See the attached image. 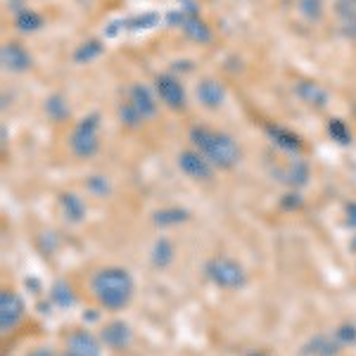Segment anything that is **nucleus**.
I'll list each match as a JSON object with an SVG mask.
<instances>
[{"instance_id":"nucleus-30","label":"nucleus","mask_w":356,"mask_h":356,"mask_svg":"<svg viewBox=\"0 0 356 356\" xmlns=\"http://www.w3.org/2000/svg\"><path fill=\"white\" fill-rule=\"evenodd\" d=\"M335 15L340 22H356V0H337Z\"/></svg>"},{"instance_id":"nucleus-24","label":"nucleus","mask_w":356,"mask_h":356,"mask_svg":"<svg viewBox=\"0 0 356 356\" xmlns=\"http://www.w3.org/2000/svg\"><path fill=\"white\" fill-rule=\"evenodd\" d=\"M45 114H48L50 122H65V119H69V105L67 100L62 97L60 93L50 95L48 100H45Z\"/></svg>"},{"instance_id":"nucleus-23","label":"nucleus","mask_w":356,"mask_h":356,"mask_svg":"<svg viewBox=\"0 0 356 356\" xmlns=\"http://www.w3.org/2000/svg\"><path fill=\"white\" fill-rule=\"evenodd\" d=\"M50 302L60 309H69L76 304V297H74L72 288H69L65 280H57V283H53V288H50Z\"/></svg>"},{"instance_id":"nucleus-9","label":"nucleus","mask_w":356,"mask_h":356,"mask_svg":"<svg viewBox=\"0 0 356 356\" xmlns=\"http://www.w3.org/2000/svg\"><path fill=\"white\" fill-rule=\"evenodd\" d=\"M0 65H3L5 72H10V74H24L31 69L33 57L22 43L8 41V43H3V48H0Z\"/></svg>"},{"instance_id":"nucleus-4","label":"nucleus","mask_w":356,"mask_h":356,"mask_svg":"<svg viewBox=\"0 0 356 356\" xmlns=\"http://www.w3.org/2000/svg\"><path fill=\"white\" fill-rule=\"evenodd\" d=\"M204 275L221 290H243L247 285V273L231 257H211L204 264Z\"/></svg>"},{"instance_id":"nucleus-10","label":"nucleus","mask_w":356,"mask_h":356,"mask_svg":"<svg viewBox=\"0 0 356 356\" xmlns=\"http://www.w3.org/2000/svg\"><path fill=\"white\" fill-rule=\"evenodd\" d=\"M126 100L131 102V105L136 107L138 112H140V117L145 119V122H150V119L157 117V110H159V97L152 93L147 86L143 83H134L129 86V90H126Z\"/></svg>"},{"instance_id":"nucleus-34","label":"nucleus","mask_w":356,"mask_h":356,"mask_svg":"<svg viewBox=\"0 0 356 356\" xmlns=\"http://www.w3.org/2000/svg\"><path fill=\"white\" fill-rule=\"evenodd\" d=\"M29 356H53V349L50 347H38L33 352H29Z\"/></svg>"},{"instance_id":"nucleus-36","label":"nucleus","mask_w":356,"mask_h":356,"mask_svg":"<svg viewBox=\"0 0 356 356\" xmlns=\"http://www.w3.org/2000/svg\"><path fill=\"white\" fill-rule=\"evenodd\" d=\"M252 356H266V354H252Z\"/></svg>"},{"instance_id":"nucleus-33","label":"nucleus","mask_w":356,"mask_h":356,"mask_svg":"<svg viewBox=\"0 0 356 356\" xmlns=\"http://www.w3.org/2000/svg\"><path fill=\"white\" fill-rule=\"evenodd\" d=\"M340 31L349 38V41H356V22H342Z\"/></svg>"},{"instance_id":"nucleus-13","label":"nucleus","mask_w":356,"mask_h":356,"mask_svg":"<svg viewBox=\"0 0 356 356\" xmlns=\"http://www.w3.org/2000/svg\"><path fill=\"white\" fill-rule=\"evenodd\" d=\"M102 340L95 337L90 330H74L67 337V349L76 356H102Z\"/></svg>"},{"instance_id":"nucleus-26","label":"nucleus","mask_w":356,"mask_h":356,"mask_svg":"<svg viewBox=\"0 0 356 356\" xmlns=\"http://www.w3.org/2000/svg\"><path fill=\"white\" fill-rule=\"evenodd\" d=\"M328 136L337 145H349V143H352V131H349L347 122H342V119H337V117L328 122Z\"/></svg>"},{"instance_id":"nucleus-14","label":"nucleus","mask_w":356,"mask_h":356,"mask_svg":"<svg viewBox=\"0 0 356 356\" xmlns=\"http://www.w3.org/2000/svg\"><path fill=\"white\" fill-rule=\"evenodd\" d=\"M57 204H60V211H62V216H65L67 223H72V226H79V223L86 221L88 207H86L83 197H79L76 193H60V197H57Z\"/></svg>"},{"instance_id":"nucleus-19","label":"nucleus","mask_w":356,"mask_h":356,"mask_svg":"<svg viewBox=\"0 0 356 356\" xmlns=\"http://www.w3.org/2000/svg\"><path fill=\"white\" fill-rule=\"evenodd\" d=\"M266 134H268V138L273 140V145H275V147H280V150H285V152H300V150H302V145H304L300 136L292 134V131H288V129H283V126L268 124V126H266Z\"/></svg>"},{"instance_id":"nucleus-16","label":"nucleus","mask_w":356,"mask_h":356,"mask_svg":"<svg viewBox=\"0 0 356 356\" xmlns=\"http://www.w3.org/2000/svg\"><path fill=\"white\" fill-rule=\"evenodd\" d=\"M273 176L278 178L280 183H285V186H290L292 191H295V188L307 186V181H309V164L302 162V159H292V162L285 166V169L273 171Z\"/></svg>"},{"instance_id":"nucleus-25","label":"nucleus","mask_w":356,"mask_h":356,"mask_svg":"<svg viewBox=\"0 0 356 356\" xmlns=\"http://www.w3.org/2000/svg\"><path fill=\"white\" fill-rule=\"evenodd\" d=\"M102 55V43L100 41H88L83 45H79L76 53H74V62L76 65H88V62H93L95 57Z\"/></svg>"},{"instance_id":"nucleus-15","label":"nucleus","mask_w":356,"mask_h":356,"mask_svg":"<svg viewBox=\"0 0 356 356\" xmlns=\"http://www.w3.org/2000/svg\"><path fill=\"white\" fill-rule=\"evenodd\" d=\"M295 95L300 97L304 105L316 107V110H323L328 105V90L316 81H300L295 86Z\"/></svg>"},{"instance_id":"nucleus-32","label":"nucleus","mask_w":356,"mask_h":356,"mask_svg":"<svg viewBox=\"0 0 356 356\" xmlns=\"http://www.w3.org/2000/svg\"><path fill=\"white\" fill-rule=\"evenodd\" d=\"M344 223H347V228H352V231H356V202H347V207H344Z\"/></svg>"},{"instance_id":"nucleus-31","label":"nucleus","mask_w":356,"mask_h":356,"mask_svg":"<svg viewBox=\"0 0 356 356\" xmlns=\"http://www.w3.org/2000/svg\"><path fill=\"white\" fill-rule=\"evenodd\" d=\"M280 207H283V209H300V207H302V195L297 191L283 195V197H280Z\"/></svg>"},{"instance_id":"nucleus-7","label":"nucleus","mask_w":356,"mask_h":356,"mask_svg":"<svg viewBox=\"0 0 356 356\" xmlns=\"http://www.w3.org/2000/svg\"><path fill=\"white\" fill-rule=\"evenodd\" d=\"M176 164L191 181H197V183H209L216 171L214 166L209 164V159H207L204 154H200L197 150H181L176 157Z\"/></svg>"},{"instance_id":"nucleus-21","label":"nucleus","mask_w":356,"mask_h":356,"mask_svg":"<svg viewBox=\"0 0 356 356\" xmlns=\"http://www.w3.org/2000/svg\"><path fill=\"white\" fill-rule=\"evenodd\" d=\"M43 24H45L43 17L31 8H22L19 13L15 15V29L22 33H33V31H38V29H43Z\"/></svg>"},{"instance_id":"nucleus-18","label":"nucleus","mask_w":356,"mask_h":356,"mask_svg":"<svg viewBox=\"0 0 356 356\" xmlns=\"http://www.w3.org/2000/svg\"><path fill=\"white\" fill-rule=\"evenodd\" d=\"M176 259V250H174V243H171L169 238H157L150 250V264L157 271H164V268H169L171 264Z\"/></svg>"},{"instance_id":"nucleus-6","label":"nucleus","mask_w":356,"mask_h":356,"mask_svg":"<svg viewBox=\"0 0 356 356\" xmlns=\"http://www.w3.org/2000/svg\"><path fill=\"white\" fill-rule=\"evenodd\" d=\"M26 304L19 297V292L15 290H3L0 292V332L8 335L17 325L24 321Z\"/></svg>"},{"instance_id":"nucleus-28","label":"nucleus","mask_w":356,"mask_h":356,"mask_svg":"<svg viewBox=\"0 0 356 356\" xmlns=\"http://www.w3.org/2000/svg\"><path fill=\"white\" fill-rule=\"evenodd\" d=\"M86 191H88L93 197H107L112 193V186L105 176H88L86 178Z\"/></svg>"},{"instance_id":"nucleus-20","label":"nucleus","mask_w":356,"mask_h":356,"mask_svg":"<svg viewBox=\"0 0 356 356\" xmlns=\"http://www.w3.org/2000/svg\"><path fill=\"white\" fill-rule=\"evenodd\" d=\"M191 219V211L181 209V207H166V209H157L152 214V223L159 228H171V226H181Z\"/></svg>"},{"instance_id":"nucleus-1","label":"nucleus","mask_w":356,"mask_h":356,"mask_svg":"<svg viewBox=\"0 0 356 356\" xmlns=\"http://www.w3.org/2000/svg\"><path fill=\"white\" fill-rule=\"evenodd\" d=\"M90 292L105 312H124L136 295V283L122 266H105L90 278Z\"/></svg>"},{"instance_id":"nucleus-29","label":"nucleus","mask_w":356,"mask_h":356,"mask_svg":"<svg viewBox=\"0 0 356 356\" xmlns=\"http://www.w3.org/2000/svg\"><path fill=\"white\" fill-rule=\"evenodd\" d=\"M335 340L342 344V347H354L356 344V323H340L335 330H332Z\"/></svg>"},{"instance_id":"nucleus-2","label":"nucleus","mask_w":356,"mask_h":356,"mask_svg":"<svg viewBox=\"0 0 356 356\" xmlns=\"http://www.w3.org/2000/svg\"><path fill=\"white\" fill-rule=\"evenodd\" d=\"M193 150L204 154L209 164L219 171H231L243 159V150H240L238 140L233 136L223 134V131H214L209 126H193L188 134Z\"/></svg>"},{"instance_id":"nucleus-27","label":"nucleus","mask_w":356,"mask_h":356,"mask_svg":"<svg viewBox=\"0 0 356 356\" xmlns=\"http://www.w3.org/2000/svg\"><path fill=\"white\" fill-rule=\"evenodd\" d=\"M297 8H300L304 19H309V22L323 19V0H300Z\"/></svg>"},{"instance_id":"nucleus-35","label":"nucleus","mask_w":356,"mask_h":356,"mask_svg":"<svg viewBox=\"0 0 356 356\" xmlns=\"http://www.w3.org/2000/svg\"><path fill=\"white\" fill-rule=\"evenodd\" d=\"M60 356H76V354H74V352H69V349H65V352H62Z\"/></svg>"},{"instance_id":"nucleus-5","label":"nucleus","mask_w":356,"mask_h":356,"mask_svg":"<svg viewBox=\"0 0 356 356\" xmlns=\"http://www.w3.org/2000/svg\"><path fill=\"white\" fill-rule=\"evenodd\" d=\"M154 93H157L159 102H162L164 107H169V110H174V112L186 110V105H188L186 88H183V83L178 81L176 76H171V74H159V76L154 79Z\"/></svg>"},{"instance_id":"nucleus-11","label":"nucleus","mask_w":356,"mask_h":356,"mask_svg":"<svg viewBox=\"0 0 356 356\" xmlns=\"http://www.w3.org/2000/svg\"><path fill=\"white\" fill-rule=\"evenodd\" d=\"M100 340L112 352H124V349H129L131 340H134V330H131V325L126 321H110V323L102 325Z\"/></svg>"},{"instance_id":"nucleus-8","label":"nucleus","mask_w":356,"mask_h":356,"mask_svg":"<svg viewBox=\"0 0 356 356\" xmlns=\"http://www.w3.org/2000/svg\"><path fill=\"white\" fill-rule=\"evenodd\" d=\"M169 22H171V24H176L195 43L202 45V43L211 41V29L207 26L202 19H200V15L186 13V10H178V13L169 15Z\"/></svg>"},{"instance_id":"nucleus-17","label":"nucleus","mask_w":356,"mask_h":356,"mask_svg":"<svg viewBox=\"0 0 356 356\" xmlns=\"http://www.w3.org/2000/svg\"><path fill=\"white\" fill-rule=\"evenodd\" d=\"M342 344L335 340V335H314L302 347L304 356H340Z\"/></svg>"},{"instance_id":"nucleus-3","label":"nucleus","mask_w":356,"mask_h":356,"mask_svg":"<svg viewBox=\"0 0 356 356\" xmlns=\"http://www.w3.org/2000/svg\"><path fill=\"white\" fill-rule=\"evenodd\" d=\"M69 150L79 159H93L100 152V114H86L69 136Z\"/></svg>"},{"instance_id":"nucleus-12","label":"nucleus","mask_w":356,"mask_h":356,"mask_svg":"<svg viewBox=\"0 0 356 356\" xmlns=\"http://www.w3.org/2000/svg\"><path fill=\"white\" fill-rule=\"evenodd\" d=\"M195 95H197V102L204 110H219L223 102H226V86H223L219 79L207 76L197 83Z\"/></svg>"},{"instance_id":"nucleus-22","label":"nucleus","mask_w":356,"mask_h":356,"mask_svg":"<svg viewBox=\"0 0 356 356\" xmlns=\"http://www.w3.org/2000/svg\"><path fill=\"white\" fill-rule=\"evenodd\" d=\"M117 117H119V122H122L124 129H131V131H134V129H140V126L145 124V119L140 117V112H138L129 100H122V102H119Z\"/></svg>"}]
</instances>
